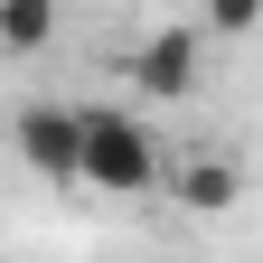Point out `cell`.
I'll return each instance as SVG.
<instances>
[{
	"label": "cell",
	"instance_id": "obj_6",
	"mask_svg": "<svg viewBox=\"0 0 263 263\" xmlns=\"http://www.w3.org/2000/svg\"><path fill=\"white\" fill-rule=\"evenodd\" d=\"M254 10H263V0H207V28H216V38H245Z\"/></svg>",
	"mask_w": 263,
	"mask_h": 263
},
{
	"label": "cell",
	"instance_id": "obj_5",
	"mask_svg": "<svg viewBox=\"0 0 263 263\" xmlns=\"http://www.w3.org/2000/svg\"><path fill=\"white\" fill-rule=\"evenodd\" d=\"M57 38V0H0V57H38Z\"/></svg>",
	"mask_w": 263,
	"mask_h": 263
},
{
	"label": "cell",
	"instance_id": "obj_3",
	"mask_svg": "<svg viewBox=\"0 0 263 263\" xmlns=\"http://www.w3.org/2000/svg\"><path fill=\"white\" fill-rule=\"evenodd\" d=\"M19 151L38 179H76V113L66 104H28L19 113Z\"/></svg>",
	"mask_w": 263,
	"mask_h": 263
},
{
	"label": "cell",
	"instance_id": "obj_1",
	"mask_svg": "<svg viewBox=\"0 0 263 263\" xmlns=\"http://www.w3.org/2000/svg\"><path fill=\"white\" fill-rule=\"evenodd\" d=\"M76 188H104V197H141L160 188V151L132 113H76Z\"/></svg>",
	"mask_w": 263,
	"mask_h": 263
},
{
	"label": "cell",
	"instance_id": "obj_4",
	"mask_svg": "<svg viewBox=\"0 0 263 263\" xmlns=\"http://www.w3.org/2000/svg\"><path fill=\"white\" fill-rule=\"evenodd\" d=\"M235 188H245V170H235V160L197 151L188 170H179V207H197V216H216V207H235Z\"/></svg>",
	"mask_w": 263,
	"mask_h": 263
},
{
	"label": "cell",
	"instance_id": "obj_2",
	"mask_svg": "<svg viewBox=\"0 0 263 263\" xmlns=\"http://www.w3.org/2000/svg\"><path fill=\"white\" fill-rule=\"evenodd\" d=\"M132 85H141L151 104H188V85H197V28H160V38L132 57Z\"/></svg>",
	"mask_w": 263,
	"mask_h": 263
}]
</instances>
